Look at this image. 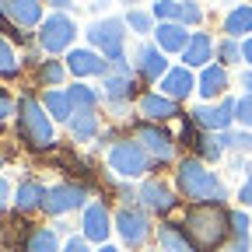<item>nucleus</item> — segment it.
<instances>
[{"mask_svg": "<svg viewBox=\"0 0 252 252\" xmlns=\"http://www.w3.org/2000/svg\"><path fill=\"white\" fill-rule=\"evenodd\" d=\"M0 74H4V77H14V74H18V60H14V49H11L4 39H0Z\"/></svg>", "mask_w": 252, "mask_h": 252, "instance_id": "nucleus-32", "label": "nucleus"}, {"mask_svg": "<svg viewBox=\"0 0 252 252\" xmlns=\"http://www.w3.org/2000/svg\"><path fill=\"white\" fill-rule=\"evenodd\" d=\"M179 228L200 252H214L231 235V214L220 203H196V207H189V214L182 217Z\"/></svg>", "mask_w": 252, "mask_h": 252, "instance_id": "nucleus-1", "label": "nucleus"}, {"mask_svg": "<svg viewBox=\"0 0 252 252\" xmlns=\"http://www.w3.org/2000/svg\"><path fill=\"white\" fill-rule=\"evenodd\" d=\"M210 39L203 35V32H196L193 39H189V46H186V53H182V60H186V67H203V63L210 60Z\"/></svg>", "mask_w": 252, "mask_h": 252, "instance_id": "nucleus-24", "label": "nucleus"}, {"mask_svg": "<svg viewBox=\"0 0 252 252\" xmlns=\"http://www.w3.org/2000/svg\"><path fill=\"white\" fill-rule=\"evenodd\" d=\"M224 88H228V70L220 67V63L217 67H203V74H200V94L203 98H214V94H220Z\"/></svg>", "mask_w": 252, "mask_h": 252, "instance_id": "nucleus-23", "label": "nucleus"}, {"mask_svg": "<svg viewBox=\"0 0 252 252\" xmlns=\"http://www.w3.org/2000/svg\"><path fill=\"white\" fill-rule=\"evenodd\" d=\"M235 119H238L242 126H252V94L238 98V105H235Z\"/></svg>", "mask_w": 252, "mask_h": 252, "instance_id": "nucleus-35", "label": "nucleus"}, {"mask_svg": "<svg viewBox=\"0 0 252 252\" xmlns=\"http://www.w3.org/2000/svg\"><path fill=\"white\" fill-rule=\"evenodd\" d=\"M220 144L242 154H252V133H220Z\"/></svg>", "mask_w": 252, "mask_h": 252, "instance_id": "nucleus-31", "label": "nucleus"}, {"mask_svg": "<svg viewBox=\"0 0 252 252\" xmlns=\"http://www.w3.org/2000/svg\"><path fill=\"white\" fill-rule=\"evenodd\" d=\"M0 168H4V154H0Z\"/></svg>", "mask_w": 252, "mask_h": 252, "instance_id": "nucleus-47", "label": "nucleus"}, {"mask_svg": "<svg viewBox=\"0 0 252 252\" xmlns=\"http://www.w3.org/2000/svg\"><path fill=\"white\" fill-rule=\"evenodd\" d=\"M238 200H242V203H249V207H252V179H249V182H245V186H242V189H238Z\"/></svg>", "mask_w": 252, "mask_h": 252, "instance_id": "nucleus-41", "label": "nucleus"}, {"mask_svg": "<svg viewBox=\"0 0 252 252\" xmlns=\"http://www.w3.org/2000/svg\"><path fill=\"white\" fill-rule=\"evenodd\" d=\"M63 252H88V242L84 238H70L67 245H63Z\"/></svg>", "mask_w": 252, "mask_h": 252, "instance_id": "nucleus-40", "label": "nucleus"}, {"mask_svg": "<svg viewBox=\"0 0 252 252\" xmlns=\"http://www.w3.org/2000/svg\"><path fill=\"white\" fill-rule=\"evenodd\" d=\"M154 14L165 18V21H172V18H179V4H175V0H158V4H154Z\"/></svg>", "mask_w": 252, "mask_h": 252, "instance_id": "nucleus-36", "label": "nucleus"}, {"mask_svg": "<svg viewBox=\"0 0 252 252\" xmlns=\"http://www.w3.org/2000/svg\"><path fill=\"white\" fill-rule=\"evenodd\" d=\"M67 67H70L77 77H88V74H105V70H109V63L98 60L94 53H88V49H74V53L67 56Z\"/></svg>", "mask_w": 252, "mask_h": 252, "instance_id": "nucleus-18", "label": "nucleus"}, {"mask_svg": "<svg viewBox=\"0 0 252 252\" xmlns=\"http://www.w3.org/2000/svg\"><path fill=\"white\" fill-rule=\"evenodd\" d=\"M18 137L32 151L53 147V123L46 119V109L32 98V94H21L18 98Z\"/></svg>", "mask_w": 252, "mask_h": 252, "instance_id": "nucleus-3", "label": "nucleus"}, {"mask_svg": "<svg viewBox=\"0 0 252 252\" xmlns=\"http://www.w3.org/2000/svg\"><path fill=\"white\" fill-rule=\"evenodd\" d=\"M203 14H200V7L196 4H189V0H186V4H179V18L175 21H189V25H196Z\"/></svg>", "mask_w": 252, "mask_h": 252, "instance_id": "nucleus-37", "label": "nucleus"}, {"mask_svg": "<svg viewBox=\"0 0 252 252\" xmlns=\"http://www.w3.org/2000/svg\"><path fill=\"white\" fill-rule=\"evenodd\" d=\"M11 112H14V102H11V94H7L4 88H0V123H4Z\"/></svg>", "mask_w": 252, "mask_h": 252, "instance_id": "nucleus-39", "label": "nucleus"}, {"mask_svg": "<svg viewBox=\"0 0 252 252\" xmlns=\"http://www.w3.org/2000/svg\"><path fill=\"white\" fill-rule=\"evenodd\" d=\"M42 203H46V186H42V182L28 179V182L18 186V193H14V210H18V214H28V210L42 207Z\"/></svg>", "mask_w": 252, "mask_h": 252, "instance_id": "nucleus-15", "label": "nucleus"}, {"mask_svg": "<svg viewBox=\"0 0 252 252\" xmlns=\"http://www.w3.org/2000/svg\"><path fill=\"white\" fill-rule=\"evenodd\" d=\"M133 137H137V144H144V151L154 158L158 165H168L175 158V144H172L168 130H161L158 123H137L133 126Z\"/></svg>", "mask_w": 252, "mask_h": 252, "instance_id": "nucleus-6", "label": "nucleus"}, {"mask_svg": "<svg viewBox=\"0 0 252 252\" xmlns=\"http://www.w3.org/2000/svg\"><path fill=\"white\" fill-rule=\"evenodd\" d=\"M158 245H161V252H196V245L186 238L182 228L175 224H165V228H158Z\"/></svg>", "mask_w": 252, "mask_h": 252, "instance_id": "nucleus-21", "label": "nucleus"}, {"mask_svg": "<svg viewBox=\"0 0 252 252\" xmlns=\"http://www.w3.org/2000/svg\"><path fill=\"white\" fill-rule=\"evenodd\" d=\"M46 4H53V7H67L70 0H46Z\"/></svg>", "mask_w": 252, "mask_h": 252, "instance_id": "nucleus-45", "label": "nucleus"}, {"mask_svg": "<svg viewBox=\"0 0 252 252\" xmlns=\"http://www.w3.org/2000/svg\"><path fill=\"white\" fill-rule=\"evenodd\" d=\"M109 168L116 175H123V179H137V175H144L151 168V154L137 140H119L109 151Z\"/></svg>", "mask_w": 252, "mask_h": 252, "instance_id": "nucleus-4", "label": "nucleus"}, {"mask_svg": "<svg viewBox=\"0 0 252 252\" xmlns=\"http://www.w3.org/2000/svg\"><path fill=\"white\" fill-rule=\"evenodd\" d=\"M137 200H140L147 210H154V214H168V210L175 207V196H172V189H168L165 182H158V179H147V182L140 186Z\"/></svg>", "mask_w": 252, "mask_h": 252, "instance_id": "nucleus-13", "label": "nucleus"}, {"mask_svg": "<svg viewBox=\"0 0 252 252\" xmlns=\"http://www.w3.org/2000/svg\"><path fill=\"white\" fill-rule=\"evenodd\" d=\"M196 151H200L203 161H217L220 151H224V144H220V137H214V133H203L200 144H196Z\"/></svg>", "mask_w": 252, "mask_h": 252, "instance_id": "nucleus-30", "label": "nucleus"}, {"mask_svg": "<svg viewBox=\"0 0 252 252\" xmlns=\"http://www.w3.org/2000/svg\"><path fill=\"white\" fill-rule=\"evenodd\" d=\"M137 70H140L147 81L165 77V74H168V63H165L161 49H158V46H140V49H137Z\"/></svg>", "mask_w": 252, "mask_h": 252, "instance_id": "nucleus-14", "label": "nucleus"}, {"mask_svg": "<svg viewBox=\"0 0 252 252\" xmlns=\"http://www.w3.org/2000/svg\"><path fill=\"white\" fill-rule=\"evenodd\" d=\"M217 53H220V60H224V63H242V60H245V56H242V46H238L235 39H224V42L217 46Z\"/></svg>", "mask_w": 252, "mask_h": 252, "instance_id": "nucleus-33", "label": "nucleus"}, {"mask_svg": "<svg viewBox=\"0 0 252 252\" xmlns=\"http://www.w3.org/2000/svg\"><path fill=\"white\" fill-rule=\"evenodd\" d=\"M235 105L238 102H231V98H224L220 105H200L196 112H193V123L196 126H203V130H228V123L235 119Z\"/></svg>", "mask_w": 252, "mask_h": 252, "instance_id": "nucleus-11", "label": "nucleus"}, {"mask_svg": "<svg viewBox=\"0 0 252 252\" xmlns=\"http://www.w3.org/2000/svg\"><path fill=\"white\" fill-rule=\"evenodd\" d=\"M102 88H105V98H109L116 109H123V102H126V98H133V88H137V81H133L130 67H126L123 60H116L112 67L105 70Z\"/></svg>", "mask_w": 252, "mask_h": 252, "instance_id": "nucleus-7", "label": "nucleus"}, {"mask_svg": "<svg viewBox=\"0 0 252 252\" xmlns=\"http://www.w3.org/2000/svg\"><path fill=\"white\" fill-rule=\"evenodd\" d=\"M242 56H245V63H249V67H252V35L242 42Z\"/></svg>", "mask_w": 252, "mask_h": 252, "instance_id": "nucleus-43", "label": "nucleus"}, {"mask_svg": "<svg viewBox=\"0 0 252 252\" xmlns=\"http://www.w3.org/2000/svg\"><path fill=\"white\" fill-rule=\"evenodd\" d=\"M126 25H130L133 32H151V18L144 11H130V18H126Z\"/></svg>", "mask_w": 252, "mask_h": 252, "instance_id": "nucleus-38", "label": "nucleus"}, {"mask_svg": "<svg viewBox=\"0 0 252 252\" xmlns=\"http://www.w3.org/2000/svg\"><path fill=\"white\" fill-rule=\"evenodd\" d=\"M112 220H109V210H105V203H91V207H84V220H81V228H84V238L88 242H98V245H105V238H109V228Z\"/></svg>", "mask_w": 252, "mask_h": 252, "instance_id": "nucleus-12", "label": "nucleus"}, {"mask_svg": "<svg viewBox=\"0 0 252 252\" xmlns=\"http://www.w3.org/2000/svg\"><path fill=\"white\" fill-rule=\"evenodd\" d=\"M46 109L56 119H70L74 116V105H70V94L67 91H46Z\"/></svg>", "mask_w": 252, "mask_h": 252, "instance_id": "nucleus-29", "label": "nucleus"}, {"mask_svg": "<svg viewBox=\"0 0 252 252\" xmlns=\"http://www.w3.org/2000/svg\"><path fill=\"white\" fill-rule=\"evenodd\" d=\"M231 249L249 252V217H245V210H231Z\"/></svg>", "mask_w": 252, "mask_h": 252, "instance_id": "nucleus-28", "label": "nucleus"}, {"mask_svg": "<svg viewBox=\"0 0 252 252\" xmlns=\"http://www.w3.org/2000/svg\"><path fill=\"white\" fill-rule=\"evenodd\" d=\"M84 200H88L84 186H74V182H60V186L46 189V203H42V210H46V214H53V217H60V214H67V210H77V207H84Z\"/></svg>", "mask_w": 252, "mask_h": 252, "instance_id": "nucleus-8", "label": "nucleus"}, {"mask_svg": "<svg viewBox=\"0 0 252 252\" xmlns=\"http://www.w3.org/2000/svg\"><path fill=\"white\" fill-rule=\"evenodd\" d=\"M67 123H70V137L74 140H91L98 133V116L94 112H74Z\"/></svg>", "mask_w": 252, "mask_h": 252, "instance_id": "nucleus-25", "label": "nucleus"}, {"mask_svg": "<svg viewBox=\"0 0 252 252\" xmlns=\"http://www.w3.org/2000/svg\"><path fill=\"white\" fill-rule=\"evenodd\" d=\"M98 252H119V249H112V245H102V249H98Z\"/></svg>", "mask_w": 252, "mask_h": 252, "instance_id": "nucleus-46", "label": "nucleus"}, {"mask_svg": "<svg viewBox=\"0 0 252 252\" xmlns=\"http://www.w3.org/2000/svg\"><path fill=\"white\" fill-rule=\"evenodd\" d=\"M140 112L144 116H151L154 123H161V119H172V116H179V105H175V98H168V94H144L140 98Z\"/></svg>", "mask_w": 252, "mask_h": 252, "instance_id": "nucleus-16", "label": "nucleus"}, {"mask_svg": "<svg viewBox=\"0 0 252 252\" xmlns=\"http://www.w3.org/2000/svg\"><path fill=\"white\" fill-rule=\"evenodd\" d=\"M60 249V238H56V228H32L21 252H56Z\"/></svg>", "mask_w": 252, "mask_h": 252, "instance_id": "nucleus-22", "label": "nucleus"}, {"mask_svg": "<svg viewBox=\"0 0 252 252\" xmlns=\"http://www.w3.org/2000/svg\"><path fill=\"white\" fill-rule=\"evenodd\" d=\"M224 32H228L231 39H238L242 32H252V7H249V4L235 7V11L224 18Z\"/></svg>", "mask_w": 252, "mask_h": 252, "instance_id": "nucleus-27", "label": "nucleus"}, {"mask_svg": "<svg viewBox=\"0 0 252 252\" xmlns=\"http://www.w3.org/2000/svg\"><path fill=\"white\" fill-rule=\"evenodd\" d=\"M242 84H245V88H249V94H252V70H249V74L242 77Z\"/></svg>", "mask_w": 252, "mask_h": 252, "instance_id": "nucleus-44", "label": "nucleus"}, {"mask_svg": "<svg viewBox=\"0 0 252 252\" xmlns=\"http://www.w3.org/2000/svg\"><path fill=\"white\" fill-rule=\"evenodd\" d=\"M175 182H179V189H182V196L193 200V203H224V200H228L224 182H220L214 172H207V165L196 161V158L179 161Z\"/></svg>", "mask_w": 252, "mask_h": 252, "instance_id": "nucleus-2", "label": "nucleus"}, {"mask_svg": "<svg viewBox=\"0 0 252 252\" xmlns=\"http://www.w3.org/2000/svg\"><path fill=\"white\" fill-rule=\"evenodd\" d=\"M161 91L168 94V98H186L189 91H193V74H189L186 67H175L161 77Z\"/></svg>", "mask_w": 252, "mask_h": 252, "instance_id": "nucleus-20", "label": "nucleus"}, {"mask_svg": "<svg viewBox=\"0 0 252 252\" xmlns=\"http://www.w3.org/2000/svg\"><path fill=\"white\" fill-rule=\"evenodd\" d=\"M116 228H119V235H123L126 245L137 249V245H144L147 235H151V220H147V214H140V210H119V214H116Z\"/></svg>", "mask_w": 252, "mask_h": 252, "instance_id": "nucleus-10", "label": "nucleus"}, {"mask_svg": "<svg viewBox=\"0 0 252 252\" xmlns=\"http://www.w3.org/2000/svg\"><path fill=\"white\" fill-rule=\"evenodd\" d=\"M7 200H11V186H7L4 179H0V210L7 207Z\"/></svg>", "mask_w": 252, "mask_h": 252, "instance_id": "nucleus-42", "label": "nucleus"}, {"mask_svg": "<svg viewBox=\"0 0 252 252\" xmlns=\"http://www.w3.org/2000/svg\"><path fill=\"white\" fill-rule=\"evenodd\" d=\"M39 77H42L46 84H60V81H63V67H60L56 60H46L42 67H39Z\"/></svg>", "mask_w": 252, "mask_h": 252, "instance_id": "nucleus-34", "label": "nucleus"}, {"mask_svg": "<svg viewBox=\"0 0 252 252\" xmlns=\"http://www.w3.org/2000/svg\"><path fill=\"white\" fill-rule=\"evenodd\" d=\"M123 28H126V25H123L119 18H105V21H94V25L88 28V39H91V46L102 49V56H109V60L116 63V60H123V39H126Z\"/></svg>", "mask_w": 252, "mask_h": 252, "instance_id": "nucleus-5", "label": "nucleus"}, {"mask_svg": "<svg viewBox=\"0 0 252 252\" xmlns=\"http://www.w3.org/2000/svg\"><path fill=\"white\" fill-rule=\"evenodd\" d=\"M4 14L25 28V25H35L42 18V7H39V0H4Z\"/></svg>", "mask_w": 252, "mask_h": 252, "instance_id": "nucleus-17", "label": "nucleus"}, {"mask_svg": "<svg viewBox=\"0 0 252 252\" xmlns=\"http://www.w3.org/2000/svg\"><path fill=\"white\" fill-rule=\"evenodd\" d=\"M67 94H70L74 112H94V105H98V91L88 84H74V88H67Z\"/></svg>", "mask_w": 252, "mask_h": 252, "instance_id": "nucleus-26", "label": "nucleus"}, {"mask_svg": "<svg viewBox=\"0 0 252 252\" xmlns=\"http://www.w3.org/2000/svg\"><path fill=\"white\" fill-rule=\"evenodd\" d=\"M74 21L67 18V14H53V18H46V25L39 28V42H42V49L46 53H60V49H67L70 42H74Z\"/></svg>", "mask_w": 252, "mask_h": 252, "instance_id": "nucleus-9", "label": "nucleus"}, {"mask_svg": "<svg viewBox=\"0 0 252 252\" xmlns=\"http://www.w3.org/2000/svg\"><path fill=\"white\" fill-rule=\"evenodd\" d=\"M189 46V35H186V28L182 25H158V49H165V53H186Z\"/></svg>", "mask_w": 252, "mask_h": 252, "instance_id": "nucleus-19", "label": "nucleus"}]
</instances>
